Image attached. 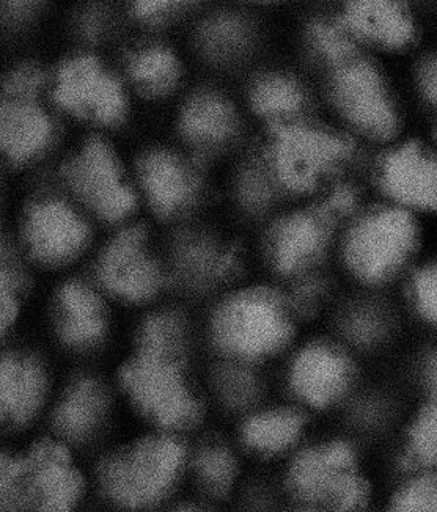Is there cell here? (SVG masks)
Segmentation results:
<instances>
[{"label":"cell","mask_w":437,"mask_h":512,"mask_svg":"<svg viewBox=\"0 0 437 512\" xmlns=\"http://www.w3.org/2000/svg\"><path fill=\"white\" fill-rule=\"evenodd\" d=\"M54 126L34 101L8 99L0 104V153L10 161L26 162L51 145Z\"/></svg>","instance_id":"22"},{"label":"cell","mask_w":437,"mask_h":512,"mask_svg":"<svg viewBox=\"0 0 437 512\" xmlns=\"http://www.w3.org/2000/svg\"><path fill=\"white\" fill-rule=\"evenodd\" d=\"M343 333L357 346L370 348L384 340L389 330L384 311L375 305H357L346 311L342 321Z\"/></svg>","instance_id":"34"},{"label":"cell","mask_w":437,"mask_h":512,"mask_svg":"<svg viewBox=\"0 0 437 512\" xmlns=\"http://www.w3.org/2000/svg\"><path fill=\"white\" fill-rule=\"evenodd\" d=\"M332 225L337 224L338 220L345 219L356 208V194L351 187L340 186L327 197L323 202L315 206Z\"/></svg>","instance_id":"39"},{"label":"cell","mask_w":437,"mask_h":512,"mask_svg":"<svg viewBox=\"0 0 437 512\" xmlns=\"http://www.w3.org/2000/svg\"><path fill=\"white\" fill-rule=\"evenodd\" d=\"M282 489L291 505L320 512H367L375 500L364 456L345 437L307 440L285 462Z\"/></svg>","instance_id":"3"},{"label":"cell","mask_w":437,"mask_h":512,"mask_svg":"<svg viewBox=\"0 0 437 512\" xmlns=\"http://www.w3.org/2000/svg\"><path fill=\"white\" fill-rule=\"evenodd\" d=\"M54 99L70 114L103 125L120 123L126 114L122 85L93 57L63 63L54 84Z\"/></svg>","instance_id":"13"},{"label":"cell","mask_w":437,"mask_h":512,"mask_svg":"<svg viewBox=\"0 0 437 512\" xmlns=\"http://www.w3.org/2000/svg\"><path fill=\"white\" fill-rule=\"evenodd\" d=\"M235 253L206 236L191 235L181 239L175 249L173 269L184 285L206 288L235 272Z\"/></svg>","instance_id":"24"},{"label":"cell","mask_w":437,"mask_h":512,"mask_svg":"<svg viewBox=\"0 0 437 512\" xmlns=\"http://www.w3.org/2000/svg\"><path fill=\"white\" fill-rule=\"evenodd\" d=\"M382 512H437V472L401 475Z\"/></svg>","instance_id":"30"},{"label":"cell","mask_w":437,"mask_h":512,"mask_svg":"<svg viewBox=\"0 0 437 512\" xmlns=\"http://www.w3.org/2000/svg\"><path fill=\"white\" fill-rule=\"evenodd\" d=\"M24 277L0 242V337L15 326L23 307Z\"/></svg>","instance_id":"32"},{"label":"cell","mask_w":437,"mask_h":512,"mask_svg":"<svg viewBox=\"0 0 437 512\" xmlns=\"http://www.w3.org/2000/svg\"><path fill=\"white\" fill-rule=\"evenodd\" d=\"M129 74L148 95H166L180 79V62L169 49L151 46L134 55Z\"/></svg>","instance_id":"29"},{"label":"cell","mask_w":437,"mask_h":512,"mask_svg":"<svg viewBox=\"0 0 437 512\" xmlns=\"http://www.w3.org/2000/svg\"><path fill=\"white\" fill-rule=\"evenodd\" d=\"M309 412L294 403H263L236 418L232 437L244 458L287 462L307 442Z\"/></svg>","instance_id":"12"},{"label":"cell","mask_w":437,"mask_h":512,"mask_svg":"<svg viewBox=\"0 0 437 512\" xmlns=\"http://www.w3.org/2000/svg\"><path fill=\"white\" fill-rule=\"evenodd\" d=\"M203 387L210 409L213 406L219 407L233 415V421L266 399L257 366L232 360L222 359L221 363H217Z\"/></svg>","instance_id":"25"},{"label":"cell","mask_w":437,"mask_h":512,"mask_svg":"<svg viewBox=\"0 0 437 512\" xmlns=\"http://www.w3.org/2000/svg\"><path fill=\"white\" fill-rule=\"evenodd\" d=\"M5 95L18 101H34L43 87V73L35 66L24 65L16 68L4 79Z\"/></svg>","instance_id":"38"},{"label":"cell","mask_w":437,"mask_h":512,"mask_svg":"<svg viewBox=\"0 0 437 512\" xmlns=\"http://www.w3.org/2000/svg\"><path fill=\"white\" fill-rule=\"evenodd\" d=\"M420 88L430 103L437 104V57L423 60L419 70Z\"/></svg>","instance_id":"42"},{"label":"cell","mask_w":437,"mask_h":512,"mask_svg":"<svg viewBox=\"0 0 437 512\" xmlns=\"http://www.w3.org/2000/svg\"><path fill=\"white\" fill-rule=\"evenodd\" d=\"M356 366L335 344L312 341L299 349L288 365L287 390L291 403L304 409L329 410L353 392Z\"/></svg>","instance_id":"8"},{"label":"cell","mask_w":437,"mask_h":512,"mask_svg":"<svg viewBox=\"0 0 437 512\" xmlns=\"http://www.w3.org/2000/svg\"><path fill=\"white\" fill-rule=\"evenodd\" d=\"M332 98L346 120L375 139H387L398 126L397 112L375 66L353 59L334 68Z\"/></svg>","instance_id":"11"},{"label":"cell","mask_w":437,"mask_h":512,"mask_svg":"<svg viewBox=\"0 0 437 512\" xmlns=\"http://www.w3.org/2000/svg\"><path fill=\"white\" fill-rule=\"evenodd\" d=\"M382 189L401 206L437 209V156L415 143L387 154L379 167Z\"/></svg>","instance_id":"19"},{"label":"cell","mask_w":437,"mask_h":512,"mask_svg":"<svg viewBox=\"0 0 437 512\" xmlns=\"http://www.w3.org/2000/svg\"><path fill=\"white\" fill-rule=\"evenodd\" d=\"M161 512H217V506L203 502L200 498H181L173 500L172 503L161 509Z\"/></svg>","instance_id":"43"},{"label":"cell","mask_w":437,"mask_h":512,"mask_svg":"<svg viewBox=\"0 0 437 512\" xmlns=\"http://www.w3.org/2000/svg\"><path fill=\"white\" fill-rule=\"evenodd\" d=\"M331 230V222L316 208L283 217L266 244L272 269L287 277L309 274L326 252Z\"/></svg>","instance_id":"18"},{"label":"cell","mask_w":437,"mask_h":512,"mask_svg":"<svg viewBox=\"0 0 437 512\" xmlns=\"http://www.w3.org/2000/svg\"><path fill=\"white\" fill-rule=\"evenodd\" d=\"M59 340L74 351H90L104 340L109 327L103 297L89 283H65L54 299Z\"/></svg>","instance_id":"20"},{"label":"cell","mask_w":437,"mask_h":512,"mask_svg":"<svg viewBox=\"0 0 437 512\" xmlns=\"http://www.w3.org/2000/svg\"><path fill=\"white\" fill-rule=\"evenodd\" d=\"M0 512H26L23 454L0 451Z\"/></svg>","instance_id":"35"},{"label":"cell","mask_w":437,"mask_h":512,"mask_svg":"<svg viewBox=\"0 0 437 512\" xmlns=\"http://www.w3.org/2000/svg\"><path fill=\"white\" fill-rule=\"evenodd\" d=\"M276 183L268 165H250L239 181V197L247 208L260 211L271 202Z\"/></svg>","instance_id":"36"},{"label":"cell","mask_w":437,"mask_h":512,"mask_svg":"<svg viewBox=\"0 0 437 512\" xmlns=\"http://www.w3.org/2000/svg\"><path fill=\"white\" fill-rule=\"evenodd\" d=\"M343 27L351 37L398 49L414 38V22L395 2H354L343 11Z\"/></svg>","instance_id":"23"},{"label":"cell","mask_w":437,"mask_h":512,"mask_svg":"<svg viewBox=\"0 0 437 512\" xmlns=\"http://www.w3.org/2000/svg\"><path fill=\"white\" fill-rule=\"evenodd\" d=\"M310 46L332 68L356 59L354 40L342 22L320 21L310 27Z\"/></svg>","instance_id":"33"},{"label":"cell","mask_w":437,"mask_h":512,"mask_svg":"<svg viewBox=\"0 0 437 512\" xmlns=\"http://www.w3.org/2000/svg\"><path fill=\"white\" fill-rule=\"evenodd\" d=\"M38 4L35 2H7L0 5V19L16 26L21 22L29 21L37 13Z\"/></svg>","instance_id":"41"},{"label":"cell","mask_w":437,"mask_h":512,"mask_svg":"<svg viewBox=\"0 0 437 512\" xmlns=\"http://www.w3.org/2000/svg\"><path fill=\"white\" fill-rule=\"evenodd\" d=\"M250 101L258 115L276 126L296 121L304 107L305 98L296 82L288 77L272 74L263 77L254 85Z\"/></svg>","instance_id":"28"},{"label":"cell","mask_w":437,"mask_h":512,"mask_svg":"<svg viewBox=\"0 0 437 512\" xmlns=\"http://www.w3.org/2000/svg\"><path fill=\"white\" fill-rule=\"evenodd\" d=\"M65 180L96 216L109 222L125 219L136 206L114 151L101 140L85 143L65 169Z\"/></svg>","instance_id":"10"},{"label":"cell","mask_w":437,"mask_h":512,"mask_svg":"<svg viewBox=\"0 0 437 512\" xmlns=\"http://www.w3.org/2000/svg\"><path fill=\"white\" fill-rule=\"evenodd\" d=\"M188 483L195 497L214 506L230 502L241 491L244 454L232 434L203 432L194 443L189 440Z\"/></svg>","instance_id":"15"},{"label":"cell","mask_w":437,"mask_h":512,"mask_svg":"<svg viewBox=\"0 0 437 512\" xmlns=\"http://www.w3.org/2000/svg\"><path fill=\"white\" fill-rule=\"evenodd\" d=\"M114 392L93 374L73 377L52 396V436L73 448L95 440L111 420Z\"/></svg>","instance_id":"14"},{"label":"cell","mask_w":437,"mask_h":512,"mask_svg":"<svg viewBox=\"0 0 437 512\" xmlns=\"http://www.w3.org/2000/svg\"><path fill=\"white\" fill-rule=\"evenodd\" d=\"M282 512H320V511H315V509H310V508H304V506L291 505V508H288L287 511H282Z\"/></svg>","instance_id":"45"},{"label":"cell","mask_w":437,"mask_h":512,"mask_svg":"<svg viewBox=\"0 0 437 512\" xmlns=\"http://www.w3.org/2000/svg\"><path fill=\"white\" fill-rule=\"evenodd\" d=\"M140 181L156 213L172 217L183 213L199 192V181L186 162L167 151H153L140 164Z\"/></svg>","instance_id":"21"},{"label":"cell","mask_w":437,"mask_h":512,"mask_svg":"<svg viewBox=\"0 0 437 512\" xmlns=\"http://www.w3.org/2000/svg\"><path fill=\"white\" fill-rule=\"evenodd\" d=\"M52 401L51 379L29 354L0 355V428L30 425Z\"/></svg>","instance_id":"17"},{"label":"cell","mask_w":437,"mask_h":512,"mask_svg":"<svg viewBox=\"0 0 437 512\" xmlns=\"http://www.w3.org/2000/svg\"><path fill=\"white\" fill-rule=\"evenodd\" d=\"M96 277L107 293L129 304L155 299L166 283V269L156 258L142 228H126L101 252Z\"/></svg>","instance_id":"9"},{"label":"cell","mask_w":437,"mask_h":512,"mask_svg":"<svg viewBox=\"0 0 437 512\" xmlns=\"http://www.w3.org/2000/svg\"><path fill=\"white\" fill-rule=\"evenodd\" d=\"M183 7L184 4H178V2H139L134 5V15L140 21L159 24L178 15Z\"/></svg>","instance_id":"40"},{"label":"cell","mask_w":437,"mask_h":512,"mask_svg":"<svg viewBox=\"0 0 437 512\" xmlns=\"http://www.w3.org/2000/svg\"><path fill=\"white\" fill-rule=\"evenodd\" d=\"M26 512H76L87 494V476L74 448L54 436L23 453Z\"/></svg>","instance_id":"7"},{"label":"cell","mask_w":437,"mask_h":512,"mask_svg":"<svg viewBox=\"0 0 437 512\" xmlns=\"http://www.w3.org/2000/svg\"><path fill=\"white\" fill-rule=\"evenodd\" d=\"M183 136L197 147H221L235 136L236 115L216 93H200L186 106L180 120Z\"/></svg>","instance_id":"26"},{"label":"cell","mask_w":437,"mask_h":512,"mask_svg":"<svg viewBox=\"0 0 437 512\" xmlns=\"http://www.w3.org/2000/svg\"><path fill=\"white\" fill-rule=\"evenodd\" d=\"M353 145L335 132L290 121L272 128L268 167L277 184L307 192L348 161Z\"/></svg>","instance_id":"6"},{"label":"cell","mask_w":437,"mask_h":512,"mask_svg":"<svg viewBox=\"0 0 437 512\" xmlns=\"http://www.w3.org/2000/svg\"><path fill=\"white\" fill-rule=\"evenodd\" d=\"M24 239L35 260L46 266H62L87 247L90 230L70 206L46 200L32 206L27 213Z\"/></svg>","instance_id":"16"},{"label":"cell","mask_w":437,"mask_h":512,"mask_svg":"<svg viewBox=\"0 0 437 512\" xmlns=\"http://www.w3.org/2000/svg\"><path fill=\"white\" fill-rule=\"evenodd\" d=\"M290 300L266 286H247L214 308L210 335L222 359L258 366L287 348L294 332Z\"/></svg>","instance_id":"4"},{"label":"cell","mask_w":437,"mask_h":512,"mask_svg":"<svg viewBox=\"0 0 437 512\" xmlns=\"http://www.w3.org/2000/svg\"><path fill=\"white\" fill-rule=\"evenodd\" d=\"M397 464L401 475L437 472V398H430L411 421Z\"/></svg>","instance_id":"27"},{"label":"cell","mask_w":437,"mask_h":512,"mask_svg":"<svg viewBox=\"0 0 437 512\" xmlns=\"http://www.w3.org/2000/svg\"><path fill=\"white\" fill-rule=\"evenodd\" d=\"M417 246V225L403 208H381L360 217L343 242V260L360 282L378 285L408 263Z\"/></svg>","instance_id":"5"},{"label":"cell","mask_w":437,"mask_h":512,"mask_svg":"<svg viewBox=\"0 0 437 512\" xmlns=\"http://www.w3.org/2000/svg\"><path fill=\"white\" fill-rule=\"evenodd\" d=\"M249 40L246 24L236 16L222 15L206 22L200 33L206 54L217 60L233 59L243 51Z\"/></svg>","instance_id":"31"},{"label":"cell","mask_w":437,"mask_h":512,"mask_svg":"<svg viewBox=\"0 0 437 512\" xmlns=\"http://www.w3.org/2000/svg\"><path fill=\"white\" fill-rule=\"evenodd\" d=\"M409 296L417 313L437 326V263L415 272L409 285Z\"/></svg>","instance_id":"37"},{"label":"cell","mask_w":437,"mask_h":512,"mask_svg":"<svg viewBox=\"0 0 437 512\" xmlns=\"http://www.w3.org/2000/svg\"><path fill=\"white\" fill-rule=\"evenodd\" d=\"M115 392L145 429L188 439L202 431L210 404L189 366L188 330L180 316L162 311L145 319L118 370Z\"/></svg>","instance_id":"1"},{"label":"cell","mask_w":437,"mask_h":512,"mask_svg":"<svg viewBox=\"0 0 437 512\" xmlns=\"http://www.w3.org/2000/svg\"><path fill=\"white\" fill-rule=\"evenodd\" d=\"M420 377H422L423 388L430 398H437V352H433L423 360Z\"/></svg>","instance_id":"44"},{"label":"cell","mask_w":437,"mask_h":512,"mask_svg":"<svg viewBox=\"0 0 437 512\" xmlns=\"http://www.w3.org/2000/svg\"><path fill=\"white\" fill-rule=\"evenodd\" d=\"M188 456V437L145 429L101 459L96 484L120 511H161L188 484Z\"/></svg>","instance_id":"2"}]
</instances>
